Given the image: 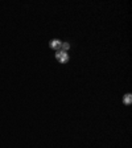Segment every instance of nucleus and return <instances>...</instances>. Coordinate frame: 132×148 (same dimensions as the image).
<instances>
[{
  "label": "nucleus",
  "mask_w": 132,
  "mask_h": 148,
  "mask_svg": "<svg viewBox=\"0 0 132 148\" xmlns=\"http://www.w3.org/2000/svg\"><path fill=\"white\" fill-rule=\"evenodd\" d=\"M55 60L58 62H61V64H66V62L69 61V54L66 52H64V50H57V53H55Z\"/></svg>",
  "instance_id": "f257e3e1"
},
{
  "label": "nucleus",
  "mask_w": 132,
  "mask_h": 148,
  "mask_svg": "<svg viewBox=\"0 0 132 148\" xmlns=\"http://www.w3.org/2000/svg\"><path fill=\"white\" fill-rule=\"evenodd\" d=\"M61 41L60 40H57V38H54V40H52L49 42V46L52 48V49H54V50H58V49H61Z\"/></svg>",
  "instance_id": "f03ea898"
},
{
  "label": "nucleus",
  "mask_w": 132,
  "mask_h": 148,
  "mask_svg": "<svg viewBox=\"0 0 132 148\" xmlns=\"http://www.w3.org/2000/svg\"><path fill=\"white\" fill-rule=\"evenodd\" d=\"M132 102V94H126L123 98V103L124 105H131Z\"/></svg>",
  "instance_id": "7ed1b4c3"
},
{
  "label": "nucleus",
  "mask_w": 132,
  "mask_h": 148,
  "mask_svg": "<svg viewBox=\"0 0 132 148\" xmlns=\"http://www.w3.org/2000/svg\"><path fill=\"white\" fill-rule=\"evenodd\" d=\"M61 48H62V50H64V52H66V50L70 48V44H69V42H62L61 44Z\"/></svg>",
  "instance_id": "20e7f679"
}]
</instances>
